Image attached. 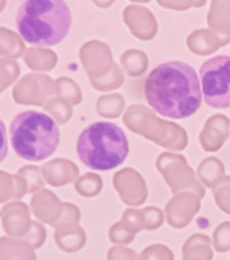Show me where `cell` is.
<instances>
[{
  "label": "cell",
  "mask_w": 230,
  "mask_h": 260,
  "mask_svg": "<svg viewBox=\"0 0 230 260\" xmlns=\"http://www.w3.org/2000/svg\"><path fill=\"white\" fill-rule=\"evenodd\" d=\"M145 98L156 113L182 119L195 114L202 103V93L195 69L182 61H167L149 73Z\"/></svg>",
  "instance_id": "cell-1"
},
{
  "label": "cell",
  "mask_w": 230,
  "mask_h": 260,
  "mask_svg": "<svg viewBox=\"0 0 230 260\" xmlns=\"http://www.w3.org/2000/svg\"><path fill=\"white\" fill-rule=\"evenodd\" d=\"M71 24L72 14L62 0H26L16 14L18 34L38 48L60 44Z\"/></svg>",
  "instance_id": "cell-2"
},
{
  "label": "cell",
  "mask_w": 230,
  "mask_h": 260,
  "mask_svg": "<svg viewBox=\"0 0 230 260\" xmlns=\"http://www.w3.org/2000/svg\"><path fill=\"white\" fill-rule=\"evenodd\" d=\"M10 140L20 158L41 161L56 152L60 142V130L52 117L30 110L18 114L12 119Z\"/></svg>",
  "instance_id": "cell-3"
},
{
  "label": "cell",
  "mask_w": 230,
  "mask_h": 260,
  "mask_svg": "<svg viewBox=\"0 0 230 260\" xmlns=\"http://www.w3.org/2000/svg\"><path fill=\"white\" fill-rule=\"evenodd\" d=\"M79 158L91 170H113L125 161L129 141L123 130L113 122H95L77 138Z\"/></svg>",
  "instance_id": "cell-4"
},
{
  "label": "cell",
  "mask_w": 230,
  "mask_h": 260,
  "mask_svg": "<svg viewBox=\"0 0 230 260\" xmlns=\"http://www.w3.org/2000/svg\"><path fill=\"white\" fill-rule=\"evenodd\" d=\"M205 102L214 109L230 107V56H215L201 67Z\"/></svg>",
  "instance_id": "cell-5"
},
{
  "label": "cell",
  "mask_w": 230,
  "mask_h": 260,
  "mask_svg": "<svg viewBox=\"0 0 230 260\" xmlns=\"http://www.w3.org/2000/svg\"><path fill=\"white\" fill-rule=\"evenodd\" d=\"M53 93H56L54 81L40 73H28L20 77L12 88L15 103L24 106H45Z\"/></svg>",
  "instance_id": "cell-6"
},
{
  "label": "cell",
  "mask_w": 230,
  "mask_h": 260,
  "mask_svg": "<svg viewBox=\"0 0 230 260\" xmlns=\"http://www.w3.org/2000/svg\"><path fill=\"white\" fill-rule=\"evenodd\" d=\"M2 226L8 237L23 239L31 229L32 221L30 217V209L26 203L20 201H14L4 205L2 211Z\"/></svg>",
  "instance_id": "cell-7"
},
{
  "label": "cell",
  "mask_w": 230,
  "mask_h": 260,
  "mask_svg": "<svg viewBox=\"0 0 230 260\" xmlns=\"http://www.w3.org/2000/svg\"><path fill=\"white\" fill-rule=\"evenodd\" d=\"M30 207L37 218L50 225H54L64 211V203L49 190H41L32 195Z\"/></svg>",
  "instance_id": "cell-8"
},
{
  "label": "cell",
  "mask_w": 230,
  "mask_h": 260,
  "mask_svg": "<svg viewBox=\"0 0 230 260\" xmlns=\"http://www.w3.org/2000/svg\"><path fill=\"white\" fill-rule=\"evenodd\" d=\"M42 176L45 182L50 186L61 187L73 182L79 175V167L68 158H54L52 161L45 162L42 168Z\"/></svg>",
  "instance_id": "cell-9"
},
{
  "label": "cell",
  "mask_w": 230,
  "mask_h": 260,
  "mask_svg": "<svg viewBox=\"0 0 230 260\" xmlns=\"http://www.w3.org/2000/svg\"><path fill=\"white\" fill-rule=\"evenodd\" d=\"M229 126L230 121L225 115H213L205 123V127L201 133V144L203 149L209 152L218 150L229 136Z\"/></svg>",
  "instance_id": "cell-10"
},
{
  "label": "cell",
  "mask_w": 230,
  "mask_h": 260,
  "mask_svg": "<svg viewBox=\"0 0 230 260\" xmlns=\"http://www.w3.org/2000/svg\"><path fill=\"white\" fill-rule=\"evenodd\" d=\"M54 241L61 251L72 253V252L80 251L81 248L84 247L87 236H85L84 229L79 225H62V226L56 228Z\"/></svg>",
  "instance_id": "cell-11"
},
{
  "label": "cell",
  "mask_w": 230,
  "mask_h": 260,
  "mask_svg": "<svg viewBox=\"0 0 230 260\" xmlns=\"http://www.w3.org/2000/svg\"><path fill=\"white\" fill-rule=\"evenodd\" d=\"M0 260H38L34 248L24 240L0 237Z\"/></svg>",
  "instance_id": "cell-12"
},
{
  "label": "cell",
  "mask_w": 230,
  "mask_h": 260,
  "mask_svg": "<svg viewBox=\"0 0 230 260\" xmlns=\"http://www.w3.org/2000/svg\"><path fill=\"white\" fill-rule=\"evenodd\" d=\"M26 48L22 37L10 28L0 27V58L15 60L24 56Z\"/></svg>",
  "instance_id": "cell-13"
},
{
  "label": "cell",
  "mask_w": 230,
  "mask_h": 260,
  "mask_svg": "<svg viewBox=\"0 0 230 260\" xmlns=\"http://www.w3.org/2000/svg\"><path fill=\"white\" fill-rule=\"evenodd\" d=\"M24 62L32 71L38 72H46L56 67L57 54L50 49L45 48H30L24 53Z\"/></svg>",
  "instance_id": "cell-14"
},
{
  "label": "cell",
  "mask_w": 230,
  "mask_h": 260,
  "mask_svg": "<svg viewBox=\"0 0 230 260\" xmlns=\"http://www.w3.org/2000/svg\"><path fill=\"white\" fill-rule=\"evenodd\" d=\"M219 20H223L221 32L225 34L223 44L226 45L230 41V2L214 0L213 4H211V11L209 14V24H210V27L213 28L215 24H218Z\"/></svg>",
  "instance_id": "cell-15"
},
{
  "label": "cell",
  "mask_w": 230,
  "mask_h": 260,
  "mask_svg": "<svg viewBox=\"0 0 230 260\" xmlns=\"http://www.w3.org/2000/svg\"><path fill=\"white\" fill-rule=\"evenodd\" d=\"M198 174L203 184L207 187L214 186L215 183L218 182L219 179L223 178V164L222 161L217 157H209L205 158L202 164L199 166Z\"/></svg>",
  "instance_id": "cell-16"
},
{
  "label": "cell",
  "mask_w": 230,
  "mask_h": 260,
  "mask_svg": "<svg viewBox=\"0 0 230 260\" xmlns=\"http://www.w3.org/2000/svg\"><path fill=\"white\" fill-rule=\"evenodd\" d=\"M122 64L126 68L127 73L132 76H138L141 73L145 72L146 67H148V57L141 50H126L121 58Z\"/></svg>",
  "instance_id": "cell-17"
},
{
  "label": "cell",
  "mask_w": 230,
  "mask_h": 260,
  "mask_svg": "<svg viewBox=\"0 0 230 260\" xmlns=\"http://www.w3.org/2000/svg\"><path fill=\"white\" fill-rule=\"evenodd\" d=\"M56 84V93L58 98L64 99L71 105H79L83 99L80 87L68 77H60L54 81Z\"/></svg>",
  "instance_id": "cell-18"
},
{
  "label": "cell",
  "mask_w": 230,
  "mask_h": 260,
  "mask_svg": "<svg viewBox=\"0 0 230 260\" xmlns=\"http://www.w3.org/2000/svg\"><path fill=\"white\" fill-rule=\"evenodd\" d=\"M44 109L46 113L50 114V117L53 119H56L57 123H61L64 125L71 119L72 117V107H71V103H68L64 99L61 98H52L46 102V105L44 106Z\"/></svg>",
  "instance_id": "cell-19"
},
{
  "label": "cell",
  "mask_w": 230,
  "mask_h": 260,
  "mask_svg": "<svg viewBox=\"0 0 230 260\" xmlns=\"http://www.w3.org/2000/svg\"><path fill=\"white\" fill-rule=\"evenodd\" d=\"M103 187V180L96 174H85L79 178L75 183V188L80 195L91 198L101 192Z\"/></svg>",
  "instance_id": "cell-20"
},
{
  "label": "cell",
  "mask_w": 230,
  "mask_h": 260,
  "mask_svg": "<svg viewBox=\"0 0 230 260\" xmlns=\"http://www.w3.org/2000/svg\"><path fill=\"white\" fill-rule=\"evenodd\" d=\"M215 40H221V38L214 36V34H211V31H207V30H198V31H194L190 37H188L187 44H188V48H190L192 52L198 53L199 56H205L207 53L213 52V49L206 45V41L209 42V41Z\"/></svg>",
  "instance_id": "cell-21"
},
{
  "label": "cell",
  "mask_w": 230,
  "mask_h": 260,
  "mask_svg": "<svg viewBox=\"0 0 230 260\" xmlns=\"http://www.w3.org/2000/svg\"><path fill=\"white\" fill-rule=\"evenodd\" d=\"M16 174L26 180L28 194H36L38 191L44 190L45 179L42 176V171L37 166H23L22 168H19Z\"/></svg>",
  "instance_id": "cell-22"
},
{
  "label": "cell",
  "mask_w": 230,
  "mask_h": 260,
  "mask_svg": "<svg viewBox=\"0 0 230 260\" xmlns=\"http://www.w3.org/2000/svg\"><path fill=\"white\" fill-rule=\"evenodd\" d=\"M19 73L20 67L16 61L0 58V93L18 80Z\"/></svg>",
  "instance_id": "cell-23"
},
{
  "label": "cell",
  "mask_w": 230,
  "mask_h": 260,
  "mask_svg": "<svg viewBox=\"0 0 230 260\" xmlns=\"http://www.w3.org/2000/svg\"><path fill=\"white\" fill-rule=\"evenodd\" d=\"M215 202L225 213L230 214V176H223L213 186Z\"/></svg>",
  "instance_id": "cell-24"
},
{
  "label": "cell",
  "mask_w": 230,
  "mask_h": 260,
  "mask_svg": "<svg viewBox=\"0 0 230 260\" xmlns=\"http://www.w3.org/2000/svg\"><path fill=\"white\" fill-rule=\"evenodd\" d=\"M121 222L123 223V226L132 233H138L142 229H145V219H144V213L142 210L138 209H127L123 213Z\"/></svg>",
  "instance_id": "cell-25"
},
{
  "label": "cell",
  "mask_w": 230,
  "mask_h": 260,
  "mask_svg": "<svg viewBox=\"0 0 230 260\" xmlns=\"http://www.w3.org/2000/svg\"><path fill=\"white\" fill-rule=\"evenodd\" d=\"M138 260H175V256L167 245L153 244L140 253Z\"/></svg>",
  "instance_id": "cell-26"
},
{
  "label": "cell",
  "mask_w": 230,
  "mask_h": 260,
  "mask_svg": "<svg viewBox=\"0 0 230 260\" xmlns=\"http://www.w3.org/2000/svg\"><path fill=\"white\" fill-rule=\"evenodd\" d=\"M213 243H214L215 251L227 252L230 251V221L222 222L213 235Z\"/></svg>",
  "instance_id": "cell-27"
},
{
  "label": "cell",
  "mask_w": 230,
  "mask_h": 260,
  "mask_svg": "<svg viewBox=\"0 0 230 260\" xmlns=\"http://www.w3.org/2000/svg\"><path fill=\"white\" fill-rule=\"evenodd\" d=\"M22 240H24L26 243L30 245L34 249H38L44 245L45 240H46V229L44 228V225H41L40 222L37 221H32L31 229L27 233L26 237H23Z\"/></svg>",
  "instance_id": "cell-28"
},
{
  "label": "cell",
  "mask_w": 230,
  "mask_h": 260,
  "mask_svg": "<svg viewBox=\"0 0 230 260\" xmlns=\"http://www.w3.org/2000/svg\"><path fill=\"white\" fill-rule=\"evenodd\" d=\"M15 192V183H14V175L0 170V203H4L14 198Z\"/></svg>",
  "instance_id": "cell-29"
},
{
  "label": "cell",
  "mask_w": 230,
  "mask_h": 260,
  "mask_svg": "<svg viewBox=\"0 0 230 260\" xmlns=\"http://www.w3.org/2000/svg\"><path fill=\"white\" fill-rule=\"evenodd\" d=\"M134 236H136L134 233L129 232L125 226H123V223H122L121 221L114 223L109 232L110 240H111L113 243L119 244V245H122V244H130L134 240Z\"/></svg>",
  "instance_id": "cell-30"
},
{
  "label": "cell",
  "mask_w": 230,
  "mask_h": 260,
  "mask_svg": "<svg viewBox=\"0 0 230 260\" xmlns=\"http://www.w3.org/2000/svg\"><path fill=\"white\" fill-rule=\"evenodd\" d=\"M80 221V210L79 207L72 203H64V211L61 214L60 219L53 226L58 228L62 225H77Z\"/></svg>",
  "instance_id": "cell-31"
},
{
  "label": "cell",
  "mask_w": 230,
  "mask_h": 260,
  "mask_svg": "<svg viewBox=\"0 0 230 260\" xmlns=\"http://www.w3.org/2000/svg\"><path fill=\"white\" fill-rule=\"evenodd\" d=\"M144 219H145V229L154 231L157 229L164 221V213L158 207H146L142 210Z\"/></svg>",
  "instance_id": "cell-32"
},
{
  "label": "cell",
  "mask_w": 230,
  "mask_h": 260,
  "mask_svg": "<svg viewBox=\"0 0 230 260\" xmlns=\"http://www.w3.org/2000/svg\"><path fill=\"white\" fill-rule=\"evenodd\" d=\"M107 107H115L117 110L122 111L125 107V99L119 93H114V95H107V96H102L96 103L97 113L102 114Z\"/></svg>",
  "instance_id": "cell-33"
},
{
  "label": "cell",
  "mask_w": 230,
  "mask_h": 260,
  "mask_svg": "<svg viewBox=\"0 0 230 260\" xmlns=\"http://www.w3.org/2000/svg\"><path fill=\"white\" fill-rule=\"evenodd\" d=\"M107 260H138V255L133 249L126 247H113L107 252Z\"/></svg>",
  "instance_id": "cell-34"
},
{
  "label": "cell",
  "mask_w": 230,
  "mask_h": 260,
  "mask_svg": "<svg viewBox=\"0 0 230 260\" xmlns=\"http://www.w3.org/2000/svg\"><path fill=\"white\" fill-rule=\"evenodd\" d=\"M14 183H15V192H14V201H19L24 197V195L28 192L27 183L22 176H19L18 174L14 175Z\"/></svg>",
  "instance_id": "cell-35"
},
{
  "label": "cell",
  "mask_w": 230,
  "mask_h": 260,
  "mask_svg": "<svg viewBox=\"0 0 230 260\" xmlns=\"http://www.w3.org/2000/svg\"><path fill=\"white\" fill-rule=\"evenodd\" d=\"M8 153V141H7V130L3 121L0 119V162L7 157Z\"/></svg>",
  "instance_id": "cell-36"
},
{
  "label": "cell",
  "mask_w": 230,
  "mask_h": 260,
  "mask_svg": "<svg viewBox=\"0 0 230 260\" xmlns=\"http://www.w3.org/2000/svg\"><path fill=\"white\" fill-rule=\"evenodd\" d=\"M183 260H206L196 252H183Z\"/></svg>",
  "instance_id": "cell-37"
},
{
  "label": "cell",
  "mask_w": 230,
  "mask_h": 260,
  "mask_svg": "<svg viewBox=\"0 0 230 260\" xmlns=\"http://www.w3.org/2000/svg\"><path fill=\"white\" fill-rule=\"evenodd\" d=\"M4 7H6V0H0V12L3 11Z\"/></svg>",
  "instance_id": "cell-38"
}]
</instances>
